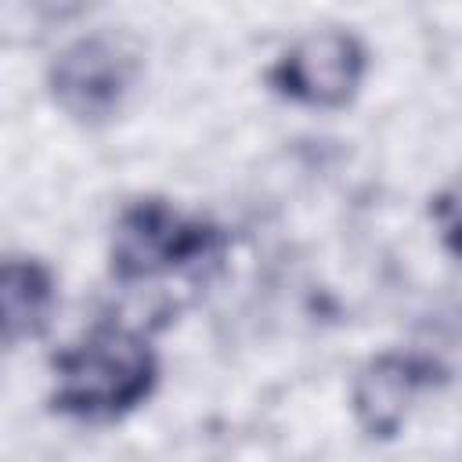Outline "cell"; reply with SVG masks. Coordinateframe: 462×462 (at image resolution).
I'll return each mask as SVG.
<instances>
[{"label": "cell", "mask_w": 462, "mask_h": 462, "mask_svg": "<svg viewBox=\"0 0 462 462\" xmlns=\"http://www.w3.org/2000/svg\"><path fill=\"white\" fill-rule=\"evenodd\" d=\"M159 361L152 346L119 325H105L54 357L51 404L72 419H119L155 386Z\"/></svg>", "instance_id": "1"}, {"label": "cell", "mask_w": 462, "mask_h": 462, "mask_svg": "<svg viewBox=\"0 0 462 462\" xmlns=\"http://www.w3.org/2000/svg\"><path fill=\"white\" fill-rule=\"evenodd\" d=\"M224 253V231L209 220L184 217L166 199L130 202L108 245V263L119 282H148L170 271H195Z\"/></svg>", "instance_id": "2"}, {"label": "cell", "mask_w": 462, "mask_h": 462, "mask_svg": "<svg viewBox=\"0 0 462 462\" xmlns=\"http://www.w3.org/2000/svg\"><path fill=\"white\" fill-rule=\"evenodd\" d=\"M368 69L365 43L346 29H314L300 36L267 72V83L310 108H339L346 105Z\"/></svg>", "instance_id": "3"}, {"label": "cell", "mask_w": 462, "mask_h": 462, "mask_svg": "<svg viewBox=\"0 0 462 462\" xmlns=\"http://www.w3.org/2000/svg\"><path fill=\"white\" fill-rule=\"evenodd\" d=\"M134 79L130 51L112 36H79L51 61L47 83L65 116L101 123L119 112Z\"/></svg>", "instance_id": "4"}, {"label": "cell", "mask_w": 462, "mask_h": 462, "mask_svg": "<svg viewBox=\"0 0 462 462\" xmlns=\"http://www.w3.org/2000/svg\"><path fill=\"white\" fill-rule=\"evenodd\" d=\"M440 375H444L440 365L422 354L386 350L372 357L354 375V386H350V408L357 426L375 440H390L404 426L415 397L426 386H433Z\"/></svg>", "instance_id": "5"}, {"label": "cell", "mask_w": 462, "mask_h": 462, "mask_svg": "<svg viewBox=\"0 0 462 462\" xmlns=\"http://www.w3.org/2000/svg\"><path fill=\"white\" fill-rule=\"evenodd\" d=\"M0 300H4V343L14 350L25 339H36L51 310L58 303L54 274L47 263L32 256H7L0 274Z\"/></svg>", "instance_id": "6"}, {"label": "cell", "mask_w": 462, "mask_h": 462, "mask_svg": "<svg viewBox=\"0 0 462 462\" xmlns=\"http://www.w3.org/2000/svg\"><path fill=\"white\" fill-rule=\"evenodd\" d=\"M430 217H433V224H437V231H440L444 249L462 260V173L433 195Z\"/></svg>", "instance_id": "7"}]
</instances>
